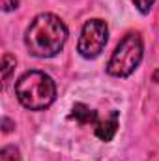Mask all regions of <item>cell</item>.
Returning <instances> with one entry per match:
<instances>
[{"label": "cell", "instance_id": "obj_8", "mask_svg": "<svg viewBox=\"0 0 159 161\" xmlns=\"http://www.w3.org/2000/svg\"><path fill=\"white\" fill-rule=\"evenodd\" d=\"M0 161H19V150L15 146H6L0 152Z\"/></svg>", "mask_w": 159, "mask_h": 161}, {"label": "cell", "instance_id": "obj_6", "mask_svg": "<svg viewBox=\"0 0 159 161\" xmlns=\"http://www.w3.org/2000/svg\"><path fill=\"white\" fill-rule=\"evenodd\" d=\"M69 118H73V120L77 122V124H80V125H88V124L96 125L97 120H99L97 113L92 111V109H90L88 105H84V103H75V105H73Z\"/></svg>", "mask_w": 159, "mask_h": 161}, {"label": "cell", "instance_id": "obj_9", "mask_svg": "<svg viewBox=\"0 0 159 161\" xmlns=\"http://www.w3.org/2000/svg\"><path fill=\"white\" fill-rule=\"evenodd\" d=\"M133 4L137 6V9L140 13H148L152 9V6L156 4V0H133Z\"/></svg>", "mask_w": 159, "mask_h": 161}, {"label": "cell", "instance_id": "obj_3", "mask_svg": "<svg viewBox=\"0 0 159 161\" xmlns=\"http://www.w3.org/2000/svg\"><path fill=\"white\" fill-rule=\"evenodd\" d=\"M142 38L137 32L127 34L114 49L112 56L109 58L107 71L112 77H129L142 60Z\"/></svg>", "mask_w": 159, "mask_h": 161}, {"label": "cell", "instance_id": "obj_4", "mask_svg": "<svg viewBox=\"0 0 159 161\" xmlns=\"http://www.w3.org/2000/svg\"><path fill=\"white\" fill-rule=\"evenodd\" d=\"M109 40V28L105 25V21L101 19H90L84 23L82 30H80V38L77 43V51L80 56L84 58H97L101 54V51L105 49Z\"/></svg>", "mask_w": 159, "mask_h": 161}, {"label": "cell", "instance_id": "obj_10", "mask_svg": "<svg viewBox=\"0 0 159 161\" xmlns=\"http://www.w3.org/2000/svg\"><path fill=\"white\" fill-rule=\"evenodd\" d=\"M19 2H21V0H0L4 11H11V9H15V8L19 6Z\"/></svg>", "mask_w": 159, "mask_h": 161}, {"label": "cell", "instance_id": "obj_5", "mask_svg": "<svg viewBox=\"0 0 159 161\" xmlns=\"http://www.w3.org/2000/svg\"><path fill=\"white\" fill-rule=\"evenodd\" d=\"M118 124H120L118 111H111L105 118H99L97 124H96V135H97V139H101L105 142L112 141V137L118 131Z\"/></svg>", "mask_w": 159, "mask_h": 161}, {"label": "cell", "instance_id": "obj_7", "mask_svg": "<svg viewBox=\"0 0 159 161\" xmlns=\"http://www.w3.org/2000/svg\"><path fill=\"white\" fill-rule=\"evenodd\" d=\"M13 69H15V58L11 54H4L2 56V79H4V86L8 84Z\"/></svg>", "mask_w": 159, "mask_h": 161}, {"label": "cell", "instance_id": "obj_2", "mask_svg": "<svg viewBox=\"0 0 159 161\" xmlns=\"http://www.w3.org/2000/svg\"><path fill=\"white\" fill-rule=\"evenodd\" d=\"M15 96L23 107L30 111L47 109L56 97V84L43 71H26L15 82Z\"/></svg>", "mask_w": 159, "mask_h": 161}, {"label": "cell", "instance_id": "obj_1", "mask_svg": "<svg viewBox=\"0 0 159 161\" xmlns=\"http://www.w3.org/2000/svg\"><path fill=\"white\" fill-rule=\"evenodd\" d=\"M66 40H68V26L60 17L52 13H40L38 17H34L25 34L28 53L38 58L56 56L62 51Z\"/></svg>", "mask_w": 159, "mask_h": 161}]
</instances>
